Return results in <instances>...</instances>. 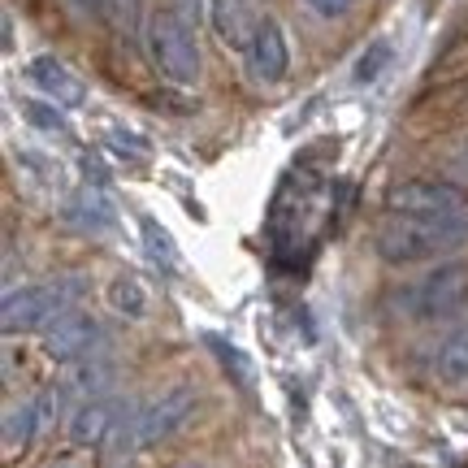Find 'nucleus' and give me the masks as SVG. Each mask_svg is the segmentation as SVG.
<instances>
[{"label":"nucleus","mask_w":468,"mask_h":468,"mask_svg":"<svg viewBox=\"0 0 468 468\" xmlns=\"http://www.w3.org/2000/svg\"><path fill=\"white\" fill-rule=\"evenodd\" d=\"M117 417H122V403L101 395V399H83L74 408V417H69V442H79V447H96V442H109L113 434Z\"/></svg>","instance_id":"9d476101"},{"label":"nucleus","mask_w":468,"mask_h":468,"mask_svg":"<svg viewBox=\"0 0 468 468\" xmlns=\"http://www.w3.org/2000/svg\"><path fill=\"white\" fill-rule=\"evenodd\" d=\"M208 17H213V27H218L221 44L243 48V52H248L251 35L261 27V17L251 14V0H208Z\"/></svg>","instance_id":"f8f14e48"},{"label":"nucleus","mask_w":468,"mask_h":468,"mask_svg":"<svg viewBox=\"0 0 468 468\" xmlns=\"http://www.w3.org/2000/svg\"><path fill=\"white\" fill-rule=\"evenodd\" d=\"M442 174H447V183H455L460 191H468V139L452 152V156H447V165H442Z\"/></svg>","instance_id":"aec40b11"},{"label":"nucleus","mask_w":468,"mask_h":468,"mask_svg":"<svg viewBox=\"0 0 468 468\" xmlns=\"http://www.w3.org/2000/svg\"><path fill=\"white\" fill-rule=\"evenodd\" d=\"M169 9L183 17V22H191V27H200L204 17V0H169Z\"/></svg>","instance_id":"5701e85b"},{"label":"nucleus","mask_w":468,"mask_h":468,"mask_svg":"<svg viewBox=\"0 0 468 468\" xmlns=\"http://www.w3.org/2000/svg\"><path fill=\"white\" fill-rule=\"evenodd\" d=\"M109 382H113V365L109 360H83L74 368V378H69V390L83 395V399H101L109 390Z\"/></svg>","instance_id":"dca6fc26"},{"label":"nucleus","mask_w":468,"mask_h":468,"mask_svg":"<svg viewBox=\"0 0 468 468\" xmlns=\"http://www.w3.org/2000/svg\"><path fill=\"white\" fill-rule=\"evenodd\" d=\"M27 79H31L48 101L61 104V109H79V104L87 101L83 79H79L66 61H57V57H35L31 66H27Z\"/></svg>","instance_id":"1a4fd4ad"},{"label":"nucleus","mask_w":468,"mask_h":468,"mask_svg":"<svg viewBox=\"0 0 468 468\" xmlns=\"http://www.w3.org/2000/svg\"><path fill=\"white\" fill-rule=\"evenodd\" d=\"M79 291V282H27L9 286L5 303H0V325L5 335H22L35 325H48L61 313H69V295Z\"/></svg>","instance_id":"7ed1b4c3"},{"label":"nucleus","mask_w":468,"mask_h":468,"mask_svg":"<svg viewBox=\"0 0 468 468\" xmlns=\"http://www.w3.org/2000/svg\"><path fill=\"white\" fill-rule=\"evenodd\" d=\"M386 208L399 213V218H452V213H464V191L455 183L412 178V183H399L386 196Z\"/></svg>","instance_id":"39448f33"},{"label":"nucleus","mask_w":468,"mask_h":468,"mask_svg":"<svg viewBox=\"0 0 468 468\" xmlns=\"http://www.w3.org/2000/svg\"><path fill=\"white\" fill-rule=\"evenodd\" d=\"M438 378H447V382H468V325L452 330V335L438 343Z\"/></svg>","instance_id":"ddd939ff"},{"label":"nucleus","mask_w":468,"mask_h":468,"mask_svg":"<svg viewBox=\"0 0 468 468\" xmlns=\"http://www.w3.org/2000/svg\"><path fill=\"white\" fill-rule=\"evenodd\" d=\"M303 5H308L313 14H321V17H343L356 0H303Z\"/></svg>","instance_id":"4be33fe9"},{"label":"nucleus","mask_w":468,"mask_h":468,"mask_svg":"<svg viewBox=\"0 0 468 468\" xmlns=\"http://www.w3.org/2000/svg\"><path fill=\"white\" fill-rule=\"evenodd\" d=\"M104 14L113 17L117 27H134V22H139V0H109Z\"/></svg>","instance_id":"412c9836"},{"label":"nucleus","mask_w":468,"mask_h":468,"mask_svg":"<svg viewBox=\"0 0 468 468\" xmlns=\"http://www.w3.org/2000/svg\"><path fill=\"white\" fill-rule=\"evenodd\" d=\"M468 243V213L452 218H399L390 213L378 230V256L386 265H425V261H447Z\"/></svg>","instance_id":"f257e3e1"},{"label":"nucleus","mask_w":468,"mask_h":468,"mask_svg":"<svg viewBox=\"0 0 468 468\" xmlns=\"http://www.w3.org/2000/svg\"><path fill=\"white\" fill-rule=\"evenodd\" d=\"M69 5H74V9H79V14H104V5H109V0H69Z\"/></svg>","instance_id":"b1692460"},{"label":"nucleus","mask_w":468,"mask_h":468,"mask_svg":"<svg viewBox=\"0 0 468 468\" xmlns=\"http://www.w3.org/2000/svg\"><path fill=\"white\" fill-rule=\"evenodd\" d=\"M196 412V390L191 386H169L152 403H139V447H156L183 430V420Z\"/></svg>","instance_id":"423d86ee"},{"label":"nucleus","mask_w":468,"mask_h":468,"mask_svg":"<svg viewBox=\"0 0 468 468\" xmlns=\"http://www.w3.org/2000/svg\"><path fill=\"white\" fill-rule=\"evenodd\" d=\"M139 230H144V248H148V256L156 261V269L178 273V265H183V251H178V243L169 239L165 226H161L156 218H139Z\"/></svg>","instance_id":"4468645a"},{"label":"nucleus","mask_w":468,"mask_h":468,"mask_svg":"<svg viewBox=\"0 0 468 468\" xmlns=\"http://www.w3.org/2000/svg\"><path fill=\"white\" fill-rule=\"evenodd\" d=\"M104 144H109L122 161H148V152H152L148 139H144V134H134V131H126V126H109V131H104Z\"/></svg>","instance_id":"a211bd4d"},{"label":"nucleus","mask_w":468,"mask_h":468,"mask_svg":"<svg viewBox=\"0 0 468 468\" xmlns=\"http://www.w3.org/2000/svg\"><path fill=\"white\" fill-rule=\"evenodd\" d=\"M101 343V325L87 317V313H61L57 321L44 325V351H48L52 360H79L87 351Z\"/></svg>","instance_id":"0eeeda50"},{"label":"nucleus","mask_w":468,"mask_h":468,"mask_svg":"<svg viewBox=\"0 0 468 468\" xmlns=\"http://www.w3.org/2000/svg\"><path fill=\"white\" fill-rule=\"evenodd\" d=\"M61 213H66V221L74 230H83V234H109L117 226V208L104 196V186H83L79 196H69Z\"/></svg>","instance_id":"9b49d317"},{"label":"nucleus","mask_w":468,"mask_h":468,"mask_svg":"<svg viewBox=\"0 0 468 468\" xmlns=\"http://www.w3.org/2000/svg\"><path fill=\"white\" fill-rule=\"evenodd\" d=\"M248 69H251V79H256V83H278V79H286V69H291L286 35H282V27H278L273 17H261V27H256V35H251Z\"/></svg>","instance_id":"6e6552de"},{"label":"nucleus","mask_w":468,"mask_h":468,"mask_svg":"<svg viewBox=\"0 0 468 468\" xmlns=\"http://www.w3.org/2000/svg\"><path fill=\"white\" fill-rule=\"evenodd\" d=\"M17 109H22V117H27V122H31L35 131H44V134H66L69 126H66V113H61V104L57 101H22L17 104Z\"/></svg>","instance_id":"f3484780"},{"label":"nucleus","mask_w":468,"mask_h":468,"mask_svg":"<svg viewBox=\"0 0 468 468\" xmlns=\"http://www.w3.org/2000/svg\"><path fill=\"white\" fill-rule=\"evenodd\" d=\"M109 303H113L122 317H148V291H144V282L131 278V273L109 282Z\"/></svg>","instance_id":"2eb2a0df"},{"label":"nucleus","mask_w":468,"mask_h":468,"mask_svg":"<svg viewBox=\"0 0 468 468\" xmlns=\"http://www.w3.org/2000/svg\"><path fill=\"white\" fill-rule=\"evenodd\" d=\"M191 468H196V464H191Z\"/></svg>","instance_id":"393cba45"},{"label":"nucleus","mask_w":468,"mask_h":468,"mask_svg":"<svg viewBox=\"0 0 468 468\" xmlns=\"http://www.w3.org/2000/svg\"><path fill=\"white\" fill-rule=\"evenodd\" d=\"M386 61H390V44H373V48L360 57V66H356V83H373L386 69Z\"/></svg>","instance_id":"6ab92c4d"},{"label":"nucleus","mask_w":468,"mask_h":468,"mask_svg":"<svg viewBox=\"0 0 468 468\" xmlns=\"http://www.w3.org/2000/svg\"><path fill=\"white\" fill-rule=\"evenodd\" d=\"M468 303V269L464 265H438L408 291V313L425 321H447L464 313Z\"/></svg>","instance_id":"20e7f679"},{"label":"nucleus","mask_w":468,"mask_h":468,"mask_svg":"<svg viewBox=\"0 0 468 468\" xmlns=\"http://www.w3.org/2000/svg\"><path fill=\"white\" fill-rule=\"evenodd\" d=\"M148 48H152V61L156 69L165 74L169 83L178 87H191L200 79V44H196V27L183 22L174 9H161L152 14L148 22Z\"/></svg>","instance_id":"f03ea898"}]
</instances>
